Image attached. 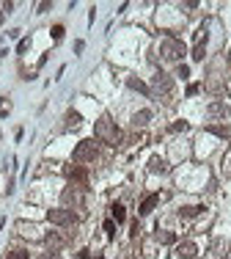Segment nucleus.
<instances>
[{
	"mask_svg": "<svg viewBox=\"0 0 231 259\" xmlns=\"http://www.w3.org/2000/svg\"><path fill=\"white\" fill-rule=\"evenodd\" d=\"M97 138H102L110 146H119L121 144V130L116 127V121L110 116H99L97 119Z\"/></svg>",
	"mask_w": 231,
	"mask_h": 259,
	"instance_id": "1",
	"label": "nucleus"
},
{
	"mask_svg": "<svg viewBox=\"0 0 231 259\" xmlns=\"http://www.w3.org/2000/svg\"><path fill=\"white\" fill-rule=\"evenodd\" d=\"M99 152H102L99 141L97 138H85L75 146V163H91V160L99 157Z\"/></svg>",
	"mask_w": 231,
	"mask_h": 259,
	"instance_id": "2",
	"label": "nucleus"
},
{
	"mask_svg": "<svg viewBox=\"0 0 231 259\" xmlns=\"http://www.w3.org/2000/svg\"><path fill=\"white\" fill-rule=\"evenodd\" d=\"M184 53H187V44L179 42V39H165L162 42V56L168 61H179V58H184Z\"/></svg>",
	"mask_w": 231,
	"mask_h": 259,
	"instance_id": "3",
	"label": "nucleus"
},
{
	"mask_svg": "<svg viewBox=\"0 0 231 259\" xmlns=\"http://www.w3.org/2000/svg\"><path fill=\"white\" fill-rule=\"evenodd\" d=\"M47 218L52 221V224H58V226H75L77 221H80L75 210H50Z\"/></svg>",
	"mask_w": 231,
	"mask_h": 259,
	"instance_id": "4",
	"label": "nucleus"
},
{
	"mask_svg": "<svg viewBox=\"0 0 231 259\" xmlns=\"http://www.w3.org/2000/svg\"><path fill=\"white\" fill-rule=\"evenodd\" d=\"M63 174L69 176L72 182H77V185H83V188H88V171H85V168L66 166V168H63Z\"/></svg>",
	"mask_w": 231,
	"mask_h": 259,
	"instance_id": "5",
	"label": "nucleus"
},
{
	"mask_svg": "<svg viewBox=\"0 0 231 259\" xmlns=\"http://www.w3.org/2000/svg\"><path fill=\"white\" fill-rule=\"evenodd\" d=\"M176 254H179V259H196L198 257V245L193 243V240H184V243H179Z\"/></svg>",
	"mask_w": 231,
	"mask_h": 259,
	"instance_id": "6",
	"label": "nucleus"
},
{
	"mask_svg": "<svg viewBox=\"0 0 231 259\" xmlns=\"http://www.w3.org/2000/svg\"><path fill=\"white\" fill-rule=\"evenodd\" d=\"M204 53H206V28L198 30V39H196V47H193V58L196 61H201Z\"/></svg>",
	"mask_w": 231,
	"mask_h": 259,
	"instance_id": "7",
	"label": "nucleus"
},
{
	"mask_svg": "<svg viewBox=\"0 0 231 259\" xmlns=\"http://www.w3.org/2000/svg\"><path fill=\"white\" fill-rule=\"evenodd\" d=\"M157 201H160V196H157V193H152L149 199H143V201H140V215H149V212L157 207Z\"/></svg>",
	"mask_w": 231,
	"mask_h": 259,
	"instance_id": "8",
	"label": "nucleus"
},
{
	"mask_svg": "<svg viewBox=\"0 0 231 259\" xmlns=\"http://www.w3.org/2000/svg\"><path fill=\"white\" fill-rule=\"evenodd\" d=\"M206 113H209V119H223V116H229L226 105H220V102H212V105L206 108Z\"/></svg>",
	"mask_w": 231,
	"mask_h": 259,
	"instance_id": "9",
	"label": "nucleus"
},
{
	"mask_svg": "<svg viewBox=\"0 0 231 259\" xmlns=\"http://www.w3.org/2000/svg\"><path fill=\"white\" fill-rule=\"evenodd\" d=\"M201 212H204V207H201V204H196V207H182V210H179V218H184V221H190V218L201 215Z\"/></svg>",
	"mask_w": 231,
	"mask_h": 259,
	"instance_id": "10",
	"label": "nucleus"
},
{
	"mask_svg": "<svg viewBox=\"0 0 231 259\" xmlns=\"http://www.w3.org/2000/svg\"><path fill=\"white\" fill-rule=\"evenodd\" d=\"M44 240H47V248H50L52 254H58V251L63 248V237H58V234H47Z\"/></svg>",
	"mask_w": 231,
	"mask_h": 259,
	"instance_id": "11",
	"label": "nucleus"
},
{
	"mask_svg": "<svg viewBox=\"0 0 231 259\" xmlns=\"http://www.w3.org/2000/svg\"><path fill=\"white\" fill-rule=\"evenodd\" d=\"M157 88H160L162 94L171 91V77L165 75V72H157Z\"/></svg>",
	"mask_w": 231,
	"mask_h": 259,
	"instance_id": "12",
	"label": "nucleus"
},
{
	"mask_svg": "<svg viewBox=\"0 0 231 259\" xmlns=\"http://www.w3.org/2000/svg\"><path fill=\"white\" fill-rule=\"evenodd\" d=\"M129 86H132V88H135L138 94H146V97L152 94V88H149V86L143 83V80H138V77H129Z\"/></svg>",
	"mask_w": 231,
	"mask_h": 259,
	"instance_id": "13",
	"label": "nucleus"
},
{
	"mask_svg": "<svg viewBox=\"0 0 231 259\" xmlns=\"http://www.w3.org/2000/svg\"><path fill=\"white\" fill-rule=\"evenodd\" d=\"M206 130H209L212 135H217V138H229V127L226 124H209Z\"/></svg>",
	"mask_w": 231,
	"mask_h": 259,
	"instance_id": "14",
	"label": "nucleus"
},
{
	"mask_svg": "<svg viewBox=\"0 0 231 259\" xmlns=\"http://www.w3.org/2000/svg\"><path fill=\"white\" fill-rule=\"evenodd\" d=\"M149 119H152V111H140V113H135V116H132V124L135 127H143Z\"/></svg>",
	"mask_w": 231,
	"mask_h": 259,
	"instance_id": "15",
	"label": "nucleus"
},
{
	"mask_svg": "<svg viewBox=\"0 0 231 259\" xmlns=\"http://www.w3.org/2000/svg\"><path fill=\"white\" fill-rule=\"evenodd\" d=\"M124 218H127L124 204H121V201H116V204H113V221H124Z\"/></svg>",
	"mask_w": 231,
	"mask_h": 259,
	"instance_id": "16",
	"label": "nucleus"
},
{
	"mask_svg": "<svg viewBox=\"0 0 231 259\" xmlns=\"http://www.w3.org/2000/svg\"><path fill=\"white\" fill-rule=\"evenodd\" d=\"M77 124H80V113L69 111V113H66V130H72V127H77Z\"/></svg>",
	"mask_w": 231,
	"mask_h": 259,
	"instance_id": "17",
	"label": "nucleus"
},
{
	"mask_svg": "<svg viewBox=\"0 0 231 259\" xmlns=\"http://www.w3.org/2000/svg\"><path fill=\"white\" fill-rule=\"evenodd\" d=\"M63 199H66V204H80V201H83V196H77V190H75V188L66 190V193H63Z\"/></svg>",
	"mask_w": 231,
	"mask_h": 259,
	"instance_id": "18",
	"label": "nucleus"
},
{
	"mask_svg": "<svg viewBox=\"0 0 231 259\" xmlns=\"http://www.w3.org/2000/svg\"><path fill=\"white\" fill-rule=\"evenodd\" d=\"M157 237H160V243L168 245V243H174V240H176V234H174V231H157Z\"/></svg>",
	"mask_w": 231,
	"mask_h": 259,
	"instance_id": "19",
	"label": "nucleus"
},
{
	"mask_svg": "<svg viewBox=\"0 0 231 259\" xmlns=\"http://www.w3.org/2000/svg\"><path fill=\"white\" fill-rule=\"evenodd\" d=\"M6 259H28V251L25 248H14V251H8Z\"/></svg>",
	"mask_w": 231,
	"mask_h": 259,
	"instance_id": "20",
	"label": "nucleus"
},
{
	"mask_svg": "<svg viewBox=\"0 0 231 259\" xmlns=\"http://www.w3.org/2000/svg\"><path fill=\"white\" fill-rule=\"evenodd\" d=\"M102 229H105L107 237H113V234H116V221H105V224H102Z\"/></svg>",
	"mask_w": 231,
	"mask_h": 259,
	"instance_id": "21",
	"label": "nucleus"
},
{
	"mask_svg": "<svg viewBox=\"0 0 231 259\" xmlns=\"http://www.w3.org/2000/svg\"><path fill=\"white\" fill-rule=\"evenodd\" d=\"M168 130H171V133H184V130H187V121H174Z\"/></svg>",
	"mask_w": 231,
	"mask_h": 259,
	"instance_id": "22",
	"label": "nucleus"
},
{
	"mask_svg": "<svg viewBox=\"0 0 231 259\" xmlns=\"http://www.w3.org/2000/svg\"><path fill=\"white\" fill-rule=\"evenodd\" d=\"M201 91V83H190L187 88H184V94H187V97H193V94H198Z\"/></svg>",
	"mask_w": 231,
	"mask_h": 259,
	"instance_id": "23",
	"label": "nucleus"
},
{
	"mask_svg": "<svg viewBox=\"0 0 231 259\" xmlns=\"http://www.w3.org/2000/svg\"><path fill=\"white\" fill-rule=\"evenodd\" d=\"M50 33H52V39H61V36H63V25H55Z\"/></svg>",
	"mask_w": 231,
	"mask_h": 259,
	"instance_id": "24",
	"label": "nucleus"
},
{
	"mask_svg": "<svg viewBox=\"0 0 231 259\" xmlns=\"http://www.w3.org/2000/svg\"><path fill=\"white\" fill-rule=\"evenodd\" d=\"M176 75H179V77H190V66H184V63H182V66L176 69Z\"/></svg>",
	"mask_w": 231,
	"mask_h": 259,
	"instance_id": "25",
	"label": "nucleus"
},
{
	"mask_svg": "<svg viewBox=\"0 0 231 259\" xmlns=\"http://www.w3.org/2000/svg\"><path fill=\"white\" fill-rule=\"evenodd\" d=\"M44 259H61V257H58V254H52V251H50V254H47V257H44Z\"/></svg>",
	"mask_w": 231,
	"mask_h": 259,
	"instance_id": "26",
	"label": "nucleus"
},
{
	"mask_svg": "<svg viewBox=\"0 0 231 259\" xmlns=\"http://www.w3.org/2000/svg\"><path fill=\"white\" fill-rule=\"evenodd\" d=\"M226 168H229V171H231V154H229V160H226Z\"/></svg>",
	"mask_w": 231,
	"mask_h": 259,
	"instance_id": "27",
	"label": "nucleus"
},
{
	"mask_svg": "<svg viewBox=\"0 0 231 259\" xmlns=\"http://www.w3.org/2000/svg\"><path fill=\"white\" fill-rule=\"evenodd\" d=\"M0 25H3V14H0Z\"/></svg>",
	"mask_w": 231,
	"mask_h": 259,
	"instance_id": "28",
	"label": "nucleus"
},
{
	"mask_svg": "<svg viewBox=\"0 0 231 259\" xmlns=\"http://www.w3.org/2000/svg\"><path fill=\"white\" fill-rule=\"evenodd\" d=\"M99 259H105V257H99Z\"/></svg>",
	"mask_w": 231,
	"mask_h": 259,
	"instance_id": "29",
	"label": "nucleus"
}]
</instances>
